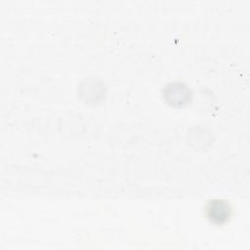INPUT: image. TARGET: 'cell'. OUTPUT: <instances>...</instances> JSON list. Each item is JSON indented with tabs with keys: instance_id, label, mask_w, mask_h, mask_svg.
Returning <instances> with one entry per match:
<instances>
[{
	"instance_id": "obj_1",
	"label": "cell",
	"mask_w": 250,
	"mask_h": 250,
	"mask_svg": "<svg viewBox=\"0 0 250 250\" xmlns=\"http://www.w3.org/2000/svg\"><path fill=\"white\" fill-rule=\"evenodd\" d=\"M208 213H209L211 220L221 222L222 220H225L228 218L229 209H228V206L226 203L216 200V201H213L212 203H210Z\"/></svg>"
}]
</instances>
